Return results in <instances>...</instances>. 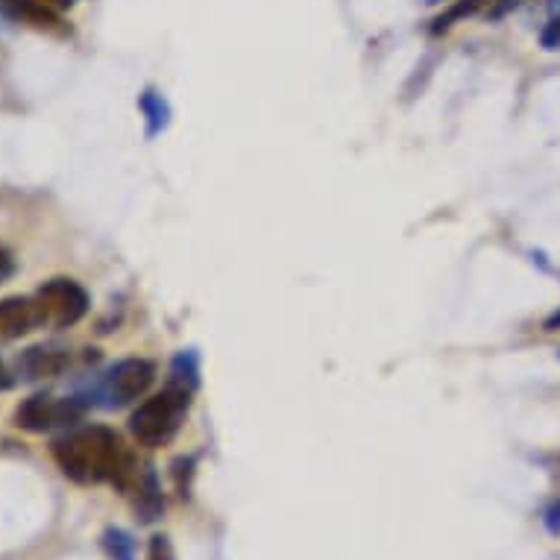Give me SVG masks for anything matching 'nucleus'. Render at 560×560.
<instances>
[{
  "label": "nucleus",
  "instance_id": "11",
  "mask_svg": "<svg viewBox=\"0 0 560 560\" xmlns=\"http://www.w3.org/2000/svg\"><path fill=\"white\" fill-rule=\"evenodd\" d=\"M101 549L109 560H136L138 558L136 537H132L127 528H118V525H109V528L101 534Z\"/></svg>",
  "mask_w": 560,
  "mask_h": 560
},
{
  "label": "nucleus",
  "instance_id": "17",
  "mask_svg": "<svg viewBox=\"0 0 560 560\" xmlns=\"http://www.w3.org/2000/svg\"><path fill=\"white\" fill-rule=\"evenodd\" d=\"M558 329H560V312H555L549 320H546V331H558Z\"/></svg>",
  "mask_w": 560,
  "mask_h": 560
},
{
  "label": "nucleus",
  "instance_id": "3",
  "mask_svg": "<svg viewBox=\"0 0 560 560\" xmlns=\"http://www.w3.org/2000/svg\"><path fill=\"white\" fill-rule=\"evenodd\" d=\"M156 382V364L148 359H124L112 364L106 373L94 378L85 394H80L89 405H103V408H124L129 402H138Z\"/></svg>",
  "mask_w": 560,
  "mask_h": 560
},
{
  "label": "nucleus",
  "instance_id": "14",
  "mask_svg": "<svg viewBox=\"0 0 560 560\" xmlns=\"http://www.w3.org/2000/svg\"><path fill=\"white\" fill-rule=\"evenodd\" d=\"M540 45L546 47V50H560V12L542 27Z\"/></svg>",
  "mask_w": 560,
  "mask_h": 560
},
{
  "label": "nucleus",
  "instance_id": "19",
  "mask_svg": "<svg viewBox=\"0 0 560 560\" xmlns=\"http://www.w3.org/2000/svg\"><path fill=\"white\" fill-rule=\"evenodd\" d=\"M423 3H429V7H438V3H443V0H423Z\"/></svg>",
  "mask_w": 560,
  "mask_h": 560
},
{
  "label": "nucleus",
  "instance_id": "6",
  "mask_svg": "<svg viewBox=\"0 0 560 560\" xmlns=\"http://www.w3.org/2000/svg\"><path fill=\"white\" fill-rule=\"evenodd\" d=\"M0 19L24 24L38 33H50V36L71 33L68 21L62 19V10H56L50 0H0Z\"/></svg>",
  "mask_w": 560,
  "mask_h": 560
},
{
  "label": "nucleus",
  "instance_id": "2",
  "mask_svg": "<svg viewBox=\"0 0 560 560\" xmlns=\"http://www.w3.org/2000/svg\"><path fill=\"white\" fill-rule=\"evenodd\" d=\"M191 405V387L171 382L165 390L148 396L129 413V432L138 446L144 450H162L174 441L185 423V413Z\"/></svg>",
  "mask_w": 560,
  "mask_h": 560
},
{
  "label": "nucleus",
  "instance_id": "1",
  "mask_svg": "<svg viewBox=\"0 0 560 560\" xmlns=\"http://www.w3.org/2000/svg\"><path fill=\"white\" fill-rule=\"evenodd\" d=\"M50 455L68 481L74 485H112L118 493L136 476L141 460L127 450L115 429L101 423L74 425L50 443Z\"/></svg>",
  "mask_w": 560,
  "mask_h": 560
},
{
  "label": "nucleus",
  "instance_id": "8",
  "mask_svg": "<svg viewBox=\"0 0 560 560\" xmlns=\"http://www.w3.org/2000/svg\"><path fill=\"white\" fill-rule=\"evenodd\" d=\"M45 329V317L38 308L36 296H3L0 300V343L27 338L30 331Z\"/></svg>",
  "mask_w": 560,
  "mask_h": 560
},
{
  "label": "nucleus",
  "instance_id": "4",
  "mask_svg": "<svg viewBox=\"0 0 560 560\" xmlns=\"http://www.w3.org/2000/svg\"><path fill=\"white\" fill-rule=\"evenodd\" d=\"M83 396H56V394H33L27 399H21V405L12 413V425L21 432L30 434H47L59 432V429H74L85 417Z\"/></svg>",
  "mask_w": 560,
  "mask_h": 560
},
{
  "label": "nucleus",
  "instance_id": "13",
  "mask_svg": "<svg viewBox=\"0 0 560 560\" xmlns=\"http://www.w3.org/2000/svg\"><path fill=\"white\" fill-rule=\"evenodd\" d=\"M525 3H528V0H493V3H490V10H487V19L502 21L505 15H511L514 10L525 7Z\"/></svg>",
  "mask_w": 560,
  "mask_h": 560
},
{
  "label": "nucleus",
  "instance_id": "9",
  "mask_svg": "<svg viewBox=\"0 0 560 560\" xmlns=\"http://www.w3.org/2000/svg\"><path fill=\"white\" fill-rule=\"evenodd\" d=\"M124 497L132 502V511L141 516V523H153L165 511V499H162V485L153 464H141L138 472L129 478V485L124 487Z\"/></svg>",
  "mask_w": 560,
  "mask_h": 560
},
{
  "label": "nucleus",
  "instance_id": "12",
  "mask_svg": "<svg viewBox=\"0 0 560 560\" xmlns=\"http://www.w3.org/2000/svg\"><path fill=\"white\" fill-rule=\"evenodd\" d=\"M148 560H176L174 542L167 534H153L148 542Z\"/></svg>",
  "mask_w": 560,
  "mask_h": 560
},
{
  "label": "nucleus",
  "instance_id": "15",
  "mask_svg": "<svg viewBox=\"0 0 560 560\" xmlns=\"http://www.w3.org/2000/svg\"><path fill=\"white\" fill-rule=\"evenodd\" d=\"M15 270H19V261L12 256V249L0 244V285L10 282L12 276H15Z\"/></svg>",
  "mask_w": 560,
  "mask_h": 560
},
{
  "label": "nucleus",
  "instance_id": "10",
  "mask_svg": "<svg viewBox=\"0 0 560 560\" xmlns=\"http://www.w3.org/2000/svg\"><path fill=\"white\" fill-rule=\"evenodd\" d=\"M490 3L493 0H452L450 7L432 21V33H446V30H452L460 21L478 15L481 10H490Z\"/></svg>",
  "mask_w": 560,
  "mask_h": 560
},
{
  "label": "nucleus",
  "instance_id": "18",
  "mask_svg": "<svg viewBox=\"0 0 560 560\" xmlns=\"http://www.w3.org/2000/svg\"><path fill=\"white\" fill-rule=\"evenodd\" d=\"M50 3H54V7H59V10H71L77 0H50Z\"/></svg>",
  "mask_w": 560,
  "mask_h": 560
},
{
  "label": "nucleus",
  "instance_id": "5",
  "mask_svg": "<svg viewBox=\"0 0 560 560\" xmlns=\"http://www.w3.org/2000/svg\"><path fill=\"white\" fill-rule=\"evenodd\" d=\"M33 296H36L38 308H42L45 326H50V329H71L92 308L89 291L77 279H71V276L47 279V282L36 288Z\"/></svg>",
  "mask_w": 560,
  "mask_h": 560
},
{
  "label": "nucleus",
  "instance_id": "7",
  "mask_svg": "<svg viewBox=\"0 0 560 560\" xmlns=\"http://www.w3.org/2000/svg\"><path fill=\"white\" fill-rule=\"evenodd\" d=\"M71 349L59 347V343H36L27 347L15 359V376L24 382H45V378L62 376L65 370L71 368Z\"/></svg>",
  "mask_w": 560,
  "mask_h": 560
},
{
  "label": "nucleus",
  "instance_id": "16",
  "mask_svg": "<svg viewBox=\"0 0 560 560\" xmlns=\"http://www.w3.org/2000/svg\"><path fill=\"white\" fill-rule=\"evenodd\" d=\"M15 382H19V376L12 373L3 361H0V394H7V390H12L15 387Z\"/></svg>",
  "mask_w": 560,
  "mask_h": 560
}]
</instances>
